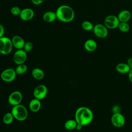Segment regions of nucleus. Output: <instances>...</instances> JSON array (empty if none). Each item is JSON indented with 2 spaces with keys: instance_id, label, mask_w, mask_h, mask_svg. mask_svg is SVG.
<instances>
[{
  "instance_id": "f8f14e48",
  "label": "nucleus",
  "mask_w": 132,
  "mask_h": 132,
  "mask_svg": "<svg viewBox=\"0 0 132 132\" xmlns=\"http://www.w3.org/2000/svg\"><path fill=\"white\" fill-rule=\"evenodd\" d=\"M19 16L23 21H29L33 18L34 16V11L31 8H25L21 10Z\"/></svg>"
},
{
  "instance_id": "2f4dec72",
  "label": "nucleus",
  "mask_w": 132,
  "mask_h": 132,
  "mask_svg": "<svg viewBox=\"0 0 132 132\" xmlns=\"http://www.w3.org/2000/svg\"><path fill=\"white\" fill-rule=\"evenodd\" d=\"M82 126H82L81 125H80V124L77 123V125H76V126L75 129H76L77 130H80L82 129Z\"/></svg>"
},
{
  "instance_id": "cd10ccee",
  "label": "nucleus",
  "mask_w": 132,
  "mask_h": 132,
  "mask_svg": "<svg viewBox=\"0 0 132 132\" xmlns=\"http://www.w3.org/2000/svg\"><path fill=\"white\" fill-rule=\"evenodd\" d=\"M120 108L119 106L117 105H115L112 107V111L114 113H118V112H120Z\"/></svg>"
},
{
  "instance_id": "c756f323",
  "label": "nucleus",
  "mask_w": 132,
  "mask_h": 132,
  "mask_svg": "<svg viewBox=\"0 0 132 132\" xmlns=\"http://www.w3.org/2000/svg\"><path fill=\"white\" fill-rule=\"evenodd\" d=\"M126 63L129 66V67L130 68V69H132V57H129L127 60Z\"/></svg>"
},
{
  "instance_id": "20e7f679",
  "label": "nucleus",
  "mask_w": 132,
  "mask_h": 132,
  "mask_svg": "<svg viewBox=\"0 0 132 132\" xmlns=\"http://www.w3.org/2000/svg\"><path fill=\"white\" fill-rule=\"evenodd\" d=\"M11 39L7 37H2L0 38V53L6 55L9 54L13 48Z\"/></svg>"
},
{
  "instance_id": "6e6552de",
  "label": "nucleus",
  "mask_w": 132,
  "mask_h": 132,
  "mask_svg": "<svg viewBox=\"0 0 132 132\" xmlns=\"http://www.w3.org/2000/svg\"><path fill=\"white\" fill-rule=\"evenodd\" d=\"M111 122L113 126L120 128L124 125L125 119L124 116L120 112L114 113L111 117Z\"/></svg>"
},
{
  "instance_id": "f3484780",
  "label": "nucleus",
  "mask_w": 132,
  "mask_h": 132,
  "mask_svg": "<svg viewBox=\"0 0 132 132\" xmlns=\"http://www.w3.org/2000/svg\"><path fill=\"white\" fill-rule=\"evenodd\" d=\"M116 70L119 73L128 74L130 70V68L126 63L121 62L117 64L116 67Z\"/></svg>"
},
{
  "instance_id": "aec40b11",
  "label": "nucleus",
  "mask_w": 132,
  "mask_h": 132,
  "mask_svg": "<svg viewBox=\"0 0 132 132\" xmlns=\"http://www.w3.org/2000/svg\"><path fill=\"white\" fill-rule=\"evenodd\" d=\"M77 123L75 120L70 119L65 121L64 124V128L68 130H72L75 129Z\"/></svg>"
},
{
  "instance_id": "9d476101",
  "label": "nucleus",
  "mask_w": 132,
  "mask_h": 132,
  "mask_svg": "<svg viewBox=\"0 0 132 132\" xmlns=\"http://www.w3.org/2000/svg\"><path fill=\"white\" fill-rule=\"evenodd\" d=\"M47 94V88L44 85L37 86L33 91V95L35 98L39 100L44 99Z\"/></svg>"
},
{
  "instance_id": "c85d7f7f",
  "label": "nucleus",
  "mask_w": 132,
  "mask_h": 132,
  "mask_svg": "<svg viewBox=\"0 0 132 132\" xmlns=\"http://www.w3.org/2000/svg\"><path fill=\"white\" fill-rule=\"evenodd\" d=\"M4 32H5L4 27L2 24H0V38L4 36Z\"/></svg>"
},
{
  "instance_id": "ddd939ff",
  "label": "nucleus",
  "mask_w": 132,
  "mask_h": 132,
  "mask_svg": "<svg viewBox=\"0 0 132 132\" xmlns=\"http://www.w3.org/2000/svg\"><path fill=\"white\" fill-rule=\"evenodd\" d=\"M13 46L17 50L23 49L25 43L24 39L19 36H14L11 39Z\"/></svg>"
},
{
  "instance_id": "f257e3e1",
  "label": "nucleus",
  "mask_w": 132,
  "mask_h": 132,
  "mask_svg": "<svg viewBox=\"0 0 132 132\" xmlns=\"http://www.w3.org/2000/svg\"><path fill=\"white\" fill-rule=\"evenodd\" d=\"M93 119L92 111L88 107L81 106L78 108L75 113V120L82 126L90 124Z\"/></svg>"
},
{
  "instance_id": "dca6fc26",
  "label": "nucleus",
  "mask_w": 132,
  "mask_h": 132,
  "mask_svg": "<svg viewBox=\"0 0 132 132\" xmlns=\"http://www.w3.org/2000/svg\"><path fill=\"white\" fill-rule=\"evenodd\" d=\"M131 16V13L129 10H123L119 13L117 16L120 22H128L130 19Z\"/></svg>"
},
{
  "instance_id": "7c9ffc66",
  "label": "nucleus",
  "mask_w": 132,
  "mask_h": 132,
  "mask_svg": "<svg viewBox=\"0 0 132 132\" xmlns=\"http://www.w3.org/2000/svg\"><path fill=\"white\" fill-rule=\"evenodd\" d=\"M128 76L129 80L132 83V69H130V70L129 71V73H128Z\"/></svg>"
},
{
  "instance_id": "2eb2a0df",
  "label": "nucleus",
  "mask_w": 132,
  "mask_h": 132,
  "mask_svg": "<svg viewBox=\"0 0 132 132\" xmlns=\"http://www.w3.org/2000/svg\"><path fill=\"white\" fill-rule=\"evenodd\" d=\"M97 45L96 41L93 39H88L84 43L85 49L89 52H92L96 50Z\"/></svg>"
},
{
  "instance_id": "393cba45",
  "label": "nucleus",
  "mask_w": 132,
  "mask_h": 132,
  "mask_svg": "<svg viewBox=\"0 0 132 132\" xmlns=\"http://www.w3.org/2000/svg\"><path fill=\"white\" fill-rule=\"evenodd\" d=\"M33 44L31 42H29V41H28V42H25V44H24V46L23 47V50L26 52H30L32 48H33Z\"/></svg>"
},
{
  "instance_id": "a878e982",
  "label": "nucleus",
  "mask_w": 132,
  "mask_h": 132,
  "mask_svg": "<svg viewBox=\"0 0 132 132\" xmlns=\"http://www.w3.org/2000/svg\"><path fill=\"white\" fill-rule=\"evenodd\" d=\"M21 10L18 6H13L10 9V12L11 14L15 16L19 15L21 13Z\"/></svg>"
},
{
  "instance_id": "1a4fd4ad",
  "label": "nucleus",
  "mask_w": 132,
  "mask_h": 132,
  "mask_svg": "<svg viewBox=\"0 0 132 132\" xmlns=\"http://www.w3.org/2000/svg\"><path fill=\"white\" fill-rule=\"evenodd\" d=\"M27 53L23 50H18L15 52L13 56V60L14 62L17 64L24 63L27 59Z\"/></svg>"
},
{
  "instance_id": "a211bd4d",
  "label": "nucleus",
  "mask_w": 132,
  "mask_h": 132,
  "mask_svg": "<svg viewBox=\"0 0 132 132\" xmlns=\"http://www.w3.org/2000/svg\"><path fill=\"white\" fill-rule=\"evenodd\" d=\"M57 19L56 12L48 11L45 12L43 15V20L47 23H51L56 20Z\"/></svg>"
},
{
  "instance_id": "b1692460",
  "label": "nucleus",
  "mask_w": 132,
  "mask_h": 132,
  "mask_svg": "<svg viewBox=\"0 0 132 132\" xmlns=\"http://www.w3.org/2000/svg\"><path fill=\"white\" fill-rule=\"evenodd\" d=\"M118 28L121 31L123 32H126L129 31L130 26L127 22H120Z\"/></svg>"
},
{
  "instance_id": "4468645a",
  "label": "nucleus",
  "mask_w": 132,
  "mask_h": 132,
  "mask_svg": "<svg viewBox=\"0 0 132 132\" xmlns=\"http://www.w3.org/2000/svg\"><path fill=\"white\" fill-rule=\"evenodd\" d=\"M29 110L33 112H36L39 111L41 107V103L40 100L37 98H34L32 99L29 103Z\"/></svg>"
},
{
  "instance_id": "412c9836",
  "label": "nucleus",
  "mask_w": 132,
  "mask_h": 132,
  "mask_svg": "<svg viewBox=\"0 0 132 132\" xmlns=\"http://www.w3.org/2000/svg\"><path fill=\"white\" fill-rule=\"evenodd\" d=\"M27 66L25 64L23 63L18 65L15 69V71L17 75H22L27 72Z\"/></svg>"
},
{
  "instance_id": "423d86ee",
  "label": "nucleus",
  "mask_w": 132,
  "mask_h": 132,
  "mask_svg": "<svg viewBox=\"0 0 132 132\" xmlns=\"http://www.w3.org/2000/svg\"><path fill=\"white\" fill-rule=\"evenodd\" d=\"M94 35L100 38H105L107 37L108 34V28L104 24H96L94 26L93 29Z\"/></svg>"
},
{
  "instance_id": "5701e85b",
  "label": "nucleus",
  "mask_w": 132,
  "mask_h": 132,
  "mask_svg": "<svg viewBox=\"0 0 132 132\" xmlns=\"http://www.w3.org/2000/svg\"><path fill=\"white\" fill-rule=\"evenodd\" d=\"M82 28L86 31H91L93 30L94 25L93 24L89 21H85L81 24Z\"/></svg>"
},
{
  "instance_id": "39448f33",
  "label": "nucleus",
  "mask_w": 132,
  "mask_h": 132,
  "mask_svg": "<svg viewBox=\"0 0 132 132\" xmlns=\"http://www.w3.org/2000/svg\"><path fill=\"white\" fill-rule=\"evenodd\" d=\"M16 75L15 69L8 68L2 72L0 77L3 81L6 82H10L14 80Z\"/></svg>"
},
{
  "instance_id": "0eeeda50",
  "label": "nucleus",
  "mask_w": 132,
  "mask_h": 132,
  "mask_svg": "<svg viewBox=\"0 0 132 132\" xmlns=\"http://www.w3.org/2000/svg\"><path fill=\"white\" fill-rule=\"evenodd\" d=\"M119 23L118 16L112 14L107 16L104 20V25L108 29H115L118 27Z\"/></svg>"
},
{
  "instance_id": "f03ea898",
  "label": "nucleus",
  "mask_w": 132,
  "mask_h": 132,
  "mask_svg": "<svg viewBox=\"0 0 132 132\" xmlns=\"http://www.w3.org/2000/svg\"><path fill=\"white\" fill-rule=\"evenodd\" d=\"M57 19L64 23H69L72 21L75 17V12L73 9L65 5L60 6L56 10Z\"/></svg>"
},
{
  "instance_id": "4be33fe9",
  "label": "nucleus",
  "mask_w": 132,
  "mask_h": 132,
  "mask_svg": "<svg viewBox=\"0 0 132 132\" xmlns=\"http://www.w3.org/2000/svg\"><path fill=\"white\" fill-rule=\"evenodd\" d=\"M14 117L12 114V113L10 112H7L5 113L3 118V121L4 124L6 125H9L12 123V122L13 121Z\"/></svg>"
},
{
  "instance_id": "9b49d317",
  "label": "nucleus",
  "mask_w": 132,
  "mask_h": 132,
  "mask_svg": "<svg viewBox=\"0 0 132 132\" xmlns=\"http://www.w3.org/2000/svg\"><path fill=\"white\" fill-rule=\"evenodd\" d=\"M23 99V96L21 92L14 91L11 92L8 96V102L9 104L13 106L20 104Z\"/></svg>"
},
{
  "instance_id": "6ab92c4d",
  "label": "nucleus",
  "mask_w": 132,
  "mask_h": 132,
  "mask_svg": "<svg viewBox=\"0 0 132 132\" xmlns=\"http://www.w3.org/2000/svg\"><path fill=\"white\" fill-rule=\"evenodd\" d=\"M31 75L32 77L37 80H41L44 77V73L43 71L38 68H36L32 69Z\"/></svg>"
},
{
  "instance_id": "7ed1b4c3",
  "label": "nucleus",
  "mask_w": 132,
  "mask_h": 132,
  "mask_svg": "<svg viewBox=\"0 0 132 132\" xmlns=\"http://www.w3.org/2000/svg\"><path fill=\"white\" fill-rule=\"evenodd\" d=\"M11 112L14 118L19 121H25L28 117V111L26 108L21 104L13 106Z\"/></svg>"
},
{
  "instance_id": "bb28decb",
  "label": "nucleus",
  "mask_w": 132,
  "mask_h": 132,
  "mask_svg": "<svg viewBox=\"0 0 132 132\" xmlns=\"http://www.w3.org/2000/svg\"><path fill=\"white\" fill-rule=\"evenodd\" d=\"M31 2L35 5H39L43 3L45 0H31Z\"/></svg>"
}]
</instances>
